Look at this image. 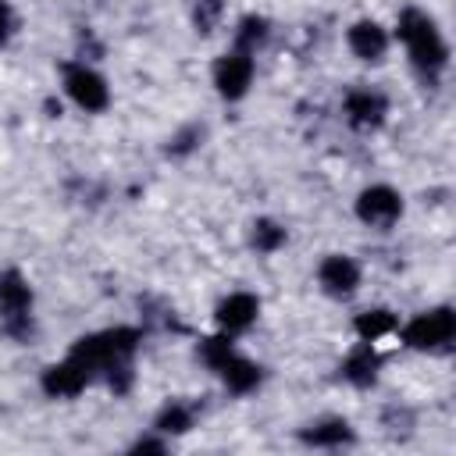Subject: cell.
I'll return each mask as SVG.
<instances>
[{
  "label": "cell",
  "instance_id": "3957f363",
  "mask_svg": "<svg viewBox=\"0 0 456 456\" xmlns=\"http://www.w3.org/2000/svg\"><path fill=\"white\" fill-rule=\"evenodd\" d=\"M395 338H399L410 353H428V356L449 353L452 342H456V310H452L449 303L428 306V310H420V314L399 321Z\"/></svg>",
  "mask_w": 456,
  "mask_h": 456
},
{
  "label": "cell",
  "instance_id": "7c38bea8",
  "mask_svg": "<svg viewBox=\"0 0 456 456\" xmlns=\"http://www.w3.org/2000/svg\"><path fill=\"white\" fill-rule=\"evenodd\" d=\"M296 438L306 449H349V445H356V428L342 413H324V417L306 420L296 431Z\"/></svg>",
  "mask_w": 456,
  "mask_h": 456
},
{
  "label": "cell",
  "instance_id": "7402d4cb",
  "mask_svg": "<svg viewBox=\"0 0 456 456\" xmlns=\"http://www.w3.org/2000/svg\"><path fill=\"white\" fill-rule=\"evenodd\" d=\"M378 424H381V431H385V435H392V438H406V435L417 428V417H413V410H410V406L388 403V406L381 410Z\"/></svg>",
  "mask_w": 456,
  "mask_h": 456
},
{
  "label": "cell",
  "instance_id": "52a82bcc",
  "mask_svg": "<svg viewBox=\"0 0 456 456\" xmlns=\"http://www.w3.org/2000/svg\"><path fill=\"white\" fill-rule=\"evenodd\" d=\"M388 114H392V100H388V93H381L374 86H353L342 96V118L353 132L370 135L388 121Z\"/></svg>",
  "mask_w": 456,
  "mask_h": 456
},
{
  "label": "cell",
  "instance_id": "9a60e30c",
  "mask_svg": "<svg viewBox=\"0 0 456 456\" xmlns=\"http://www.w3.org/2000/svg\"><path fill=\"white\" fill-rule=\"evenodd\" d=\"M271 36H274V21H271L267 14L246 11V14L235 21V28H232V50L256 57V53L271 43Z\"/></svg>",
  "mask_w": 456,
  "mask_h": 456
},
{
  "label": "cell",
  "instance_id": "9c48e42d",
  "mask_svg": "<svg viewBox=\"0 0 456 456\" xmlns=\"http://www.w3.org/2000/svg\"><path fill=\"white\" fill-rule=\"evenodd\" d=\"M260 310H264V303H260L256 292L235 289V292H228V296L217 299V306H214V324H217V331L239 338V335H246V331L260 321Z\"/></svg>",
  "mask_w": 456,
  "mask_h": 456
},
{
  "label": "cell",
  "instance_id": "ba28073f",
  "mask_svg": "<svg viewBox=\"0 0 456 456\" xmlns=\"http://www.w3.org/2000/svg\"><path fill=\"white\" fill-rule=\"evenodd\" d=\"M314 278H317V289H321L328 299L346 303V299H353V296L360 292V285H363V267H360V260L349 256V253H324V256L317 260Z\"/></svg>",
  "mask_w": 456,
  "mask_h": 456
},
{
  "label": "cell",
  "instance_id": "6da1fadb",
  "mask_svg": "<svg viewBox=\"0 0 456 456\" xmlns=\"http://www.w3.org/2000/svg\"><path fill=\"white\" fill-rule=\"evenodd\" d=\"M392 36L403 43L413 75H417L424 86H438L442 75L449 71V53H452V50H449V39H445L442 25L435 21V14H428V11L417 7V4H406V7H399V14H395Z\"/></svg>",
  "mask_w": 456,
  "mask_h": 456
},
{
  "label": "cell",
  "instance_id": "5b68a950",
  "mask_svg": "<svg viewBox=\"0 0 456 456\" xmlns=\"http://www.w3.org/2000/svg\"><path fill=\"white\" fill-rule=\"evenodd\" d=\"M406 214V196L388 182H370L353 200V217L370 232H392Z\"/></svg>",
  "mask_w": 456,
  "mask_h": 456
},
{
  "label": "cell",
  "instance_id": "2e32d148",
  "mask_svg": "<svg viewBox=\"0 0 456 456\" xmlns=\"http://www.w3.org/2000/svg\"><path fill=\"white\" fill-rule=\"evenodd\" d=\"M353 335L360 338V342H385V338H392L395 331H399V314L395 310H388V306H367V310H360L356 317H353Z\"/></svg>",
  "mask_w": 456,
  "mask_h": 456
},
{
  "label": "cell",
  "instance_id": "44dd1931",
  "mask_svg": "<svg viewBox=\"0 0 456 456\" xmlns=\"http://www.w3.org/2000/svg\"><path fill=\"white\" fill-rule=\"evenodd\" d=\"M235 349H239V346H235V335H224V331L203 335V338L196 342V356H200V363H203L207 370H217Z\"/></svg>",
  "mask_w": 456,
  "mask_h": 456
},
{
  "label": "cell",
  "instance_id": "ac0fdd59",
  "mask_svg": "<svg viewBox=\"0 0 456 456\" xmlns=\"http://www.w3.org/2000/svg\"><path fill=\"white\" fill-rule=\"evenodd\" d=\"M246 242H249V249L253 253H260V256H274L278 249H285V242H289V228L278 221V217H253L249 221V232H246Z\"/></svg>",
  "mask_w": 456,
  "mask_h": 456
},
{
  "label": "cell",
  "instance_id": "d4e9b609",
  "mask_svg": "<svg viewBox=\"0 0 456 456\" xmlns=\"http://www.w3.org/2000/svg\"><path fill=\"white\" fill-rule=\"evenodd\" d=\"M78 61H89V64H96L100 57H103V43L93 36V28H82L78 32V53H75Z\"/></svg>",
  "mask_w": 456,
  "mask_h": 456
},
{
  "label": "cell",
  "instance_id": "e0dca14e",
  "mask_svg": "<svg viewBox=\"0 0 456 456\" xmlns=\"http://www.w3.org/2000/svg\"><path fill=\"white\" fill-rule=\"evenodd\" d=\"M150 428L160 431L164 438H182V435H189V431L196 428V406H192L189 399H167V403L153 413Z\"/></svg>",
  "mask_w": 456,
  "mask_h": 456
},
{
  "label": "cell",
  "instance_id": "30bf717a",
  "mask_svg": "<svg viewBox=\"0 0 456 456\" xmlns=\"http://www.w3.org/2000/svg\"><path fill=\"white\" fill-rule=\"evenodd\" d=\"M93 385V374L78 363V360H71L68 353H64V360H57V363H46L43 367V374H39V392L46 395V399H78L86 388Z\"/></svg>",
  "mask_w": 456,
  "mask_h": 456
},
{
  "label": "cell",
  "instance_id": "4fadbf2b",
  "mask_svg": "<svg viewBox=\"0 0 456 456\" xmlns=\"http://www.w3.org/2000/svg\"><path fill=\"white\" fill-rule=\"evenodd\" d=\"M338 378L349 385V388H374L378 378H381V349L374 342H353L349 353L338 360Z\"/></svg>",
  "mask_w": 456,
  "mask_h": 456
},
{
  "label": "cell",
  "instance_id": "8fae6325",
  "mask_svg": "<svg viewBox=\"0 0 456 456\" xmlns=\"http://www.w3.org/2000/svg\"><path fill=\"white\" fill-rule=\"evenodd\" d=\"M346 46L360 64H381L392 50V32L378 18H356L346 28Z\"/></svg>",
  "mask_w": 456,
  "mask_h": 456
},
{
  "label": "cell",
  "instance_id": "603a6c76",
  "mask_svg": "<svg viewBox=\"0 0 456 456\" xmlns=\"http://www.w3.org/2000/svg\"><path fill=\"white\" fill-rule=\"evenodd\" d=\"M167 445H171V438H164L160 431L146 428L142 435H135L128 442V456H160V452H167Z\"/></svg>",
  "mask_w": 456,
  "mask_h": 456
},
{
  "label": "cell",
  "instance_id": "d6986e66",
  "mask_svg": "<svg viewBox=\"0 0 456 456\" xmlns=\"http://www.w3.org/2000/svg\"><path fill=\"white\" fill-rule=\"evenodd\" d=\"M224 14H228V0H192L189 4V21H192L196 36H214L221 28Z\"/></svg>",
  "mask_w": 456,
  "mask_h": 456
},
{
  "label": "cell",
  "instance_id": "8992f818",
  "mask_svg": "<svg viewBox=\"0 0 456 456\" xmlns=\"http://www.w3.org/2000/svg\"><path fill=\"white\" fill-rule=\"evenodd\" d=\"M253 78H256V57L239 53V50H224L210 68V86L224 103L246 100L253 89Z\"/></svg>",
  "mask_w": 456,
  "mask_h": 456
},
{
  "label": "cell",
  "instance_id": "7a4b0ae2",
  "mask_svg": "<svg viewBox=\"0 0 456 456\" xmlns=\"http://www.w3.org/2000/svg\"><path fill=\"white\" fill-rule=\"evenodd\" d=\"M0 335L18 346L36 338V289L21 267L0 271Z\"/></svg>",
  "mask_w": 456,
  "mask_h": 456
},
{
  "label": "cell",
  "instance_id": "5bb4252c",
  "mask_svg": "<svg viewBox=\"0 0 456 456\" xmlns=\"http://www.w3.org/2000/svg\"><path fill=\"white\" fill-rule=\"evenodd\" d=\"M217 378H221V385H224V392L228 395H253L260 385H264V367L256 363V360H249V356H242L239 349L214 370Z\"/></svg>",
  "mask_w": 456,
  "mask_h": 456
},
{
  "label": "cell",
  "instance_id": "cb8c5ba5",
  "mask_svg": "<svg viewBox=\"0 0 456 456\" xmlns=\"http://www.w3.org/2000/svg\"><path fill=\"white\" fill-rule=\"evenodd\" d=\"M14 36H18V11L11 7V0H0V50H7Z\"/></svg>",
  "mask_w": 456,
  "mask_h": 456
},
{
  "label": "cell",
  "instance_id": "277c9868",
  "mask_svg": "<svg viewBox=\"0 0 456 456\" xmlns=\"http://www.w3.org/2000/svg\"><path fill=\"white\" fill-rule=\"evenodd\" d=\"M61 89H64V96L82 114H103L110 107V100H114L107 75L96 64L78 61V57H71V61L61 64Z\"/></svg>",
  "mask_w": 456,
  "mask_h": 456
},
{
  "label": "cell",
  "instance_id": "ffe728a7",
  "mask_svg": "<svg viewBox=\"0 0 456 456\" xmlns=\"http://www.w3.org/2000/svg\"><path fill=\"white\" fill-rule=\"evenodd\" d=\"M203 135H207V128H203L200 121H189V125L175 128V132L167 135V142H164V157H171V160L192 157V153L203 146Z\"/></svg>",
  "mask_w": 456,
  "mask_h": 456
}]
</instances>
